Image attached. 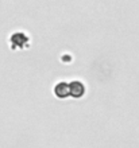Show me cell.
<instances>
[{
    "label": "cell",
    "mask_w": 139,
    "mask_h": 148,
    "mask_svg": "<svg viewBox=\"0 0 139 148\" xmlns=\"http://www.w3.org/2000/svg\"><path fill=\"white\" fill-rule=\"evenodd\" d=\"M8 43H10L11 50H14V51L23 50V49H27L30 46V36L23 31H15L10 35Z\"/></svg>",
    "instance_id": "cell-1"
},
{
    "label": "cell",
    "mask_w": 139,
    "mask_h": 148,
    "mask_svg": "<svg viewBox=\"0 0 139 148\" xmlns=\"http://www.w3.org/2000/svg\"><path fill=\"white\" fill-rule=\"evenodd\" d=\"M69 96L73 98H81L85 96V85L84 82L74 79L69 82Z\"/></svg>",
    "instance_id": "cell-2"
},
{
    "label": "cell",
    "mask_w": 139,
    "mask_h": 148,
    "mask_svg": "<svg viewBox=\"0 0 139 148\" xmlns=\"http://www.w3.org/2000/svg\"><path fill=\"white\" fill-rule=\"evenodd\" d=\"M53 93L57 98L59 100H65V98L70 97L69 96V82L66 81H59L57 82L53 88Z\"/></svg>",
    "instance_id": "cell-3"
}]
</instances>
